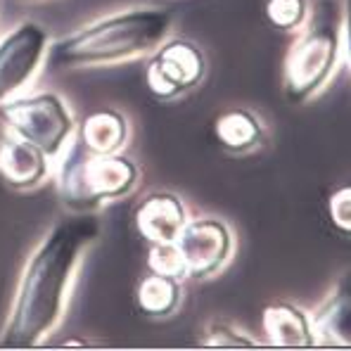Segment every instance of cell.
I'll list each match as a JSON object with an SVG mask.
<instances>
[{
  "instance_id": "12",
  "label": "cell",
  "mask_w": 351,
  "mask_h": 351,
  "mask_svg": "<svg viewBox=\"0 0 351 351\" xmlns=\"http://www.w3.org/2000/svg\"><path fill=\"white\" fill-rule=\"evenodd\" d=\"M263 344L278 349L313 347L311 318L304 308L290 302H273L261 311Z\"/></svg>"
},
{
  "instance_id": "9",
  "label": "cell",
  "mask_w": 351,
  "mask_h": 351,
  "mask_svg": "<svg viewBox=\"0 0 351 351\" xmlns=\"http://www.w3.org/2000/svg\"><path fill=\"white\" fill-rule=\"evenodd\" d=\"M50 162L36 145L0 128V178L12 190H34L50 176Z\"/></svg>"
},
{
  "instance_id": "14",
  "label": "cell",
  "mask_w": 351,
  "mask_h": 351,
  "mask_svg": "<svg viewBox=\"0 0 351 351\" xmlns=\"http://www.w3.org/2000/svg\"><path fill=\"white\" fill-rule=\"evenodd\" d=\"M214 138L230 154H247L263 143V121L247 107H230L214 119Z\"/></svg>"
},
{
  "instance_id": "2",
  "label": "cell",
  "mask_w": 351,
  "mask_h": 351,
  "mask_svg": "<svg viewBox=\"0 0 351 351\" xmlns=\"http://www.w3.org/2000/svg\"><path fill=\"white\" fill-rule=\"evenodd\" d=\"M171 27V12L162 8L121 10L50 43L45 64L50 71H76L136 60L154 53L169 38Z\"/></svg>"
},
{
  "instance_id": "1",
  "label": "cell",
  "mask_w": 351,
  "mask_h": 351,
  "mask_svg": "<svg viewBox=\"0 0 351 351\" xmlns=\"http://www.w3.org/2000/svg\"><path fill=\"white\" fill-rule=\"evenodd\" d=\"M100 237L93 211H74L55 221L29 254L12 306L0 330L3 349L40 347L62 323L71 282L84 254Z\"/></svg>"
},
{
  "instance_id": "7",
  "label": "cell",
  "mask_w": 351,
  "mask_h": 351,
  "mask_svg": "<svg viewBox=\"0 0 351 351\" xmlns=\"http://www.w3.org/2000/svg\"><path fill=\"white\" fill-rule=\"evenodd\" d=\"M176 247L183 256L185 278L209 280L233 259L235 235L226 221L214 216L188 219L176 237Z\"/></svg>"
},
{
  "instance_id": "19",
  "label": "cell",
  "mask_w": 351,
  "mask_h": 351,
  "mask_svg": "<svg viewBox=\"0 0 351 351\" xmlns=\"http://www.w3.org/2000/svg\"><path fill=\"white\" fill-rule=\"evenodd\" d=\"M328 214L335 228H339L344 235H349L351 230V190L349 185H342L339 190H335L328 199Z\"/></svg>"
},
{
  "instance_id": "18",
  "label": "cell",
  "mask_w": 351,
  "mask_h": 351,
  "mask_svg": "<svg viewBox=\"0 0 351 351\" xmlns=\"http://www.w3.org/2000/svg\"><path fill=\"white\" fill-rule=\"evenodd\" d=\"M147 271L149 273H159V276H169V278H185V266H183V256H180L176 242H154L147 250Z\"/></svg>"
},
{
  "instance_id": "13",
  "label": "cell",
  "mask_w": 351,
  "mask_h": 351,
  "mask_svg": "<svg viewBox=\"0 0 351 351\" xmlns=\"http://www.w3.org/2000/svg\"><path fill=\"white\" fill-rule=\"evenodd\" d=\"M128 121L114 107H100L76 126V145L88 154H117L126 147Z\"/></svg>"
},
{
  "instance_id": "6",
  "label": "cell",
  "mask_w": 351,
  "mask_h": 351,
  "mask_svg": "<svg viewBox=\"0 0 351 351\" xmlns=\"http://www.w3.org/2000/svg\"><path fill=\"white\" fill-rule=\"evenodd\" d=\"M206 76V60L197 43L188 38L164 40L145 69V86L157 100H176L197 88Z\"/></svg>"
},
{
  "instance_id": "16",
  "label": "cell",
  "mask_w": 351,
  "mask_h": 351,
  "mask_svg": "<svg viewBox=\"0 0 351 351\" xmlns=\"http://www.w3.org/2000/svg\"><path fill=\"white\" fill-rule=\"evenodd\" d=\"M263 14L273 29L292 34V31L304 29V24H306L308 3L306 0H266Z\"/></svg>"
},
{
  "instance_id": "5",
  "label": "cell",
  "mask_w": 351,
  "mask_h": 351,
  "mask_svg": "<svg viewBox=\"0 0 351 351\" xmlns=\"http://www.w3.org/2000/svg\"><path fill=\"white\" fill-rule=\"evenodd\" d=\"M3 128L36 145L50 162H58L74 141L76 121L64 97L53 90L14 95L0 105Z\"/></svg>"
},
{
  "instance_id": "3",
  "label": "cell",
  "mask_w": 351,
  "mask_h": 351,
  "mask_svg": "<svg viewBox=\"0 0 351 351\" xmlns=\"http://www.w3.org/2000/svg\"><path fill=\"white\" fill-rule=\"evenodd\" d=\"M58 162L60 197L71 211H95L102 204L128 197L141 180L138 164L121 152L88 154L69 143Z\"/></svg>"
},
{
  "instance_id": "15",
  "label": "cell",
  "mask_w": 351,
  "mask_h": 351,
  "mask_svg": "<svg viewBox=\"0 0 351 351\" xmlns=\"http://www.w3.org/2000/svg\"><path fill=\"white\" fill-rule=\"evenodd\" d=\"M183 302V287L178 278L149 273L136 287V306L143 316L149 318H169L178 311Z\"/></svg>"
},
{
  "instance_id": "11",
  "label": "cell",
  "mask_w": 351,
  "mask_h": 351,
  "mask_svg": "<svg viewBox=\"0 0 351 351\" xmlns=\"http://www.w3.org/2000/svg\"><path fill=\"white\" fill-rule=\"evenodd\" d=\"M308 318L313 347L351 349V285L347 276H342L335 290Z\"/></svg>"
},
{
  "instance_id": "8",
  "label": "cell",
  "mask_w": 351,
  "mask_h": 351,
  "mask_svg": "<svg viewBox=\"0 0 351 351\" xmlns=\"http://www.w3.org/2000/svg\"><path fill=\"white\" fill-rule=\"evenodd\" d=\"M48 45L50 36L38 22H22L0 36V105L36 79Z\"/></svg>"
},
{
  "instance_id": "17",
  "label": "cell",
  "mask_w": 351,
  "mask_h": 351,
  "mask_svg": "<svg viewBox=\"0 0 351 351\" xmlns=\"http://www.w3.org/2000/svg\"><path fill=\"white\" fill-rule=\"evenodd\" d=\"M199 347L204 349H256L261 347L259 339L250 337L247 332L237 330L235 325L214 321L204 328L202 339H199Z\"/></svg>"
},
{
  "instance_id": "10",
  "label": "cell",
  "mask_w": 351,
  "mask_h": 351,
  "mask_svg": "<svg viewBox=\"0 0 351 351\" xmlns=\"http://www.w3.org/2000/svg\"><path fill=\"white\" fill-rule=\"evenodd\" d=\"M188 221V209L178 195L169 190H157L149 193L138 202L133 211V226L138 235L147 240L149 245L154 242H176V237L183 230Z\"/></svg>"
},
{
  "instance_id": "4",
  "label": "cell",
  "mask_w": 351,
  "mask_h": 351,
  "mask_svg": "<svg viewBox=\"0 0 351 351\" xmlns=\"http://www.w3.org/2000/svg\"><path fill=\"white\" fill-rule=\"evenodd\" d=\"M344 53V27L332 3L318 5V14L290 45L282 64V90L292 105H304L328 86Z\"/></svg>"
}]
</instances>
